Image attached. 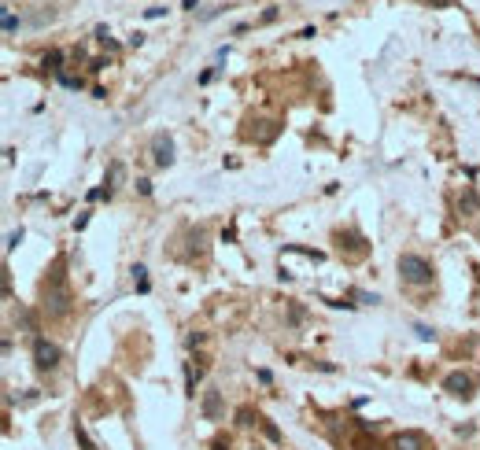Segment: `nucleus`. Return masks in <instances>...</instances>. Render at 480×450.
<instances>
[{
    "label": "nucleus",
    "mask_w": 480,
    "mask_h": 450,
    "mask_svg": "<svg viewBox=\"0 0 480 450\" xmlns=\"http://www.w3.org/2000/svg\"><path fill=\"white\" fill-rule=\"evenodd\" d=\"M399 277L414 288H425V284H432V266H429V259L407 251V255H399Z\"/></svg>",
    "instance_id": "obj_1"
},
{
    "label": "nucleus",
    "mask_w": 480,
    "mask_h": 450,
    "mask_svg": "<svg viewBox=\"0 0 480 450\" xmlns=\"http://www.w3.org/2000/svg\"><path fill=\"white\" fill-rule=\"evenodd\" d=\"M45 310L52 317H63L70 310V295H67V288H63V273H59V266H56V273L45 281Z\"/></svg>",
    "instance_id": "obj_2"
},
{
    "label": "nucleus",
    "mask_w": 480,
    "mask_h": 450,
    "mask_svg": "<svg viewBox=\"0 0 480 450\" xmlns=\"http://www.w3.org/2000/svg\"><path fill=\"white\" fill-rule=\"evenodd\" d=\"M34 362H37V369H41V373L56 369V366H59V347L52 344V340L37 336V340H34Z\"/></svg>",
    "instance_id": "obj_3"
},
{
    "label": "nucleus",
    "mask_w": 480,
    "mask_h": 450,
    "mask_svg": "<svg viewBox=\"0 0 480 450\" xmlns=\"http://www.w3.org/2000/svg\"><path fill=\"white\" fill-rule=\"evenodd\" d=\"M443 388L454 395V399H469L477 388V377H469V373H451V377L443 380Z\"/></svg>",
    "instance_id": "obj_4"
},
{
    "label": "nucleus",
    "mask_w": 480,
    "mask_h": 450,
    "mask_svg": "<svg viewBox=\"0 0 480 450\" xmlns=\"http://www.w3.org/2000/svg\"><path fill=\"white\" fill-rule=\"evenodd\" d=\"M200 413H204V421H222V391L218 388H207L204 391V402H200Z\"/></svg>",
    "instance_id": "obj_5"
},
{
    "label": "nucleus",
    "mask_w": 480,
    "mask_h": 450,
    "mask_svg": "<svg viewBox=\"0 0 480 450\" xmlns=\"http://www.w3.org/2000/svg\"><path fill=\"white\" fill-rule=\"evenodd\" d=\"M152 159H155V166H170V163H174V141H170L166 133H155V141H152Z\"/></svg>",
    "instance_id": "obj_6"
},
{
    "label": "nucleus",
    "mask_w": 480,
    "mask_h": 450,
    "mask_svg": "<svg viewBox=\"0 0 480 450\" xmlns=\"http://www.w3.org/2000/svg\"><path fill=\"white\" fill-rule=\"evenodd\" d=\"M392 447L396 450H425V436L421 432H399Z\"/></svg>",
    "instance_id": "obj_7"
},
{
    "label": "nucleus",
    "mask_w": 480,
    "mask_h": 450,
    "mask_svg": "<svg viewBox=\"0 0 480 450\" xmlns=\"http://www.w3.org/2000/svg\"><path fill=\"white\" fill-rule=\"evenodd\" d=\"M196 380H200V369H192V362H185V388H189V395H196Z\"/></svg>",
    "instance_id": "obj_8"
},
{
    "label": "nucleus",
    "mask_w": 480,
    "mask_h": 450,
    "mask_svg": "<svg viewBox=\"0 0 480 450\" xmlns=\"http://www.w3.org/2000/svg\"><path fill=\"white\" fill-rule=\"evenodd\" d=\"M355 450H384V447L377 443V439H366V436H358V439H355Z\"/></svg>",
    "instance_id": "obj_9"
},
{
    "label": "nucleus",
    "mask_w": 480,
    "mask_h": 450,
    "mask_svg": "<svg viewBox=\"0 0 480 450\" xmlns=\"http://www.w3.org/2000/svg\"><path fill=\"white\" fill-rule=\"evenodd\" d=\"M133 281H137V288H141V292L148 288V270H144V266H133Z\"/></svg>",
    "instance_id": "obj_10"
},
{
    "label": "nucleus",
    "mask_w": 480,
    "mask_h": 450,
    "mask_svg": "<svg viewBox=\"0 0 480 450\" xmlns=\"http://www.w3.org/2000/svg\"><path fill=\"white\" fill-rule=\"evenodd\" d=\"M288 321H292V325H300V321H303V306H288Z\"/></svg>",
    "instance_id": "obj_11"
},
{
    "label": "nucleus",
    "mask_w": 480,
    "mask_h": 450,
    "mask_svg": "<svg viewBox=\"0 0 480 450\" xmlns=\"http://www.w3.org/2000/svg\"><path fill=\"white\" fill-rule=\"evenodd\" d=\"M462 207H465V211H480V203H477L473 192H465V196H462Z\"/></svg>",
    "instance_id": "obj_12"
},
{
    "label": "nucleus",
    "mask_w": 480,
    "mask_h": 450,
    "mask_svg": "<svg viewBox=\"0 0 480 450\" xmlns=\"http://www.w3.org/2000/svg\"><path fill=\"white\" fill-rule=\"evenodd\" d=\"M74 436H78V443H81L85 450H96V447H93V439H89V436H85V432H81V428H74Z\"/></svg>",
    "instance_id": "obj_13"
},
{
    "label": "nucleus",
    "mask_w": 480,
    "mask_h": 450,
    "mask_svg": "<svg viewBox=\"0 0 480 450\" xmlns=\"http://www.w3.org/2000/svg\"><path fill=\"white\" fill-rule=\"evenodd\" d=\"M59 59H63L59 52H52V56H45V67H48V70H59Z\"/></svg>",
    "instance_id": "obj_14"
},
{
    "label": "nucleus",
    "mask_w": 480,
    "mask_h": 450,
    "mask_svg": "<svg viewBox=\"0 0 480 450\" xmlns=\"http://www.w3.org/2000/svg\"><path fill=\"white\" fill-rule=\"evenodd\" d=\"M414 332H418L421 340H432V329H429V325H418V329H414Z\"/></svg>",
    "instance_id": "obj_15"
},
{
    "label": "nucleus",
    "mask_w": 480,
    "mask_h": 450,
    "mask_svg": "<svg viewBox=\"0 0 480 450\" xmlns=\"http://www.w3.org/2000/svg\"><path fill=\"white\" fill-rule=\"evenodd\" d=\"M215 450H229V447H226V439H218V443H215Z\"/></svg>",
    "instance_id": "obj_16"
},
{
    "label": "nucleus",
    "mask_w": 480,
    "mask_h": 450,
    "mask_svg": "<svg viewBox=\"0 0 480 450\" xmlns=\"http://www.w3.org/2000/svg\"><path fill=\"white\" fill-rule=\"evenodd\" d=\"M429 4H440V8H443V4H447V0H429Z\"/></svg>",
    "instance_id": "obj_17"
}]
</instances>
